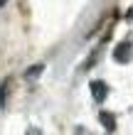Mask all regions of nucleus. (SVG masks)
<instances>
[{
    "label": "nucleus",
    "instance_id": "nucleus-1",
    "mask_svg": "<svg viewBox=\"0 0 133 135\" xmlns=\"http://www.w3.org/2000/svg\"><path fill=\"white\" fill-rule=\"evenodd\" d=\"M113 59L118 61V64H128L133 59V42H121L113 49Z\"/></svg>",
    "mask_w": 133,
    "mask_h": 135
},
{
    "label": "nucleus",
    "instance_id": "nucleus-2",
    "mask_svg": "<svg viewBox=\"0 0 133 135\" xmlns=\"http://www.w3.org/2000/svg\"><path fill=\"white\" fill-rule=\"evenodd\" d=\"M89 89H91V96H94V101H96V103H104V101H106V96H108L106 81H91Z\"/></svg>",
    "mask_w": 133,
    "mask_h": 135
},
{
    "label": "nucleus",
    "instance_id": "nucleus-3",
    "mask_svg": "<svg viewBox=\"0 0 133 135\" xmlns=\"http://www.w3.org/2000/svg\"><path fill=\"white\" fill-rule=\"evenodd\" d=\"M99 120H101V125H104L106 133H113L116 130V118L108 113V110H101V113H99Z\"/></svg>",
    "mask_w": 133,
    "mask_h": 135
},
{
    "label": "nucleus",
    "instance_id": "nucleus-4",
    "mask_svg": "<svg viewBox=\"0 0 133 135\" xmlns=\"http://www.w3.org/2000/svg\"><path fill=\"white\" fill-rule=\"evenodd\" d=\"M42 69H44L42 64H35L32 69H27V71H25V79H37V76L42 74Z\"/></svg>",
    "mask_w": 133,
    "mask_h": 135
},
{
    "label": "nucleus",
    "instance_id": "nucleus-5",
    "mask_svg": "<svg viewBox=\"0 0 133 135\" xmlns=\"http://www.w3.org/2000/svg\"><path fill=\"white\" fill-rule=\"evenodd\" d=\"M7 86H10V81H3V84H0V108H5V93H7Z\"/></svg>",
    "mask_w": 133,
    "mask_h": 135
},
{
    "label": "nucleus",
    "instance_id": "nucleus-6",
    "mask_svg": "<svg viewBox=\"0 0 133 135\" xmlns=\"http://www.w3.org/2000/svg\"><path fill=\"white\" fill-rule=\"evenodd\" d=\"M128 20H133V10H128Z\"/></svg>",
    "mask_w": 133,
    "mask_h": 135
},
{
    "label": "nucleus",
    "instance_id": "nucleus-7",
    "mask_svg": "<svg viewBox=\"0 0 133 135\" xmlns=\"http://www.w3.org/2000/svg\"><path fill=\"white\" fill-rule=\"evenodd\" d=\"M5 3H7V0H0V7H3V5H5Z\"/></svg>",
    "mask_w": 133,
    "mask_h": 135
}]
</instances>
